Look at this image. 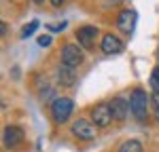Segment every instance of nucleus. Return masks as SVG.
Returning a JSON list of instances; mask_svg holds the SVG:
<instances>
[{
  "label": "nucleus",
  "instance_id": "2",
  "mask_svg": "<svg viewBox=\"0 0 159 152\" xmlns=\"http://www.w3.org/2000/svg\"><path fill=\"white\" fill-rule=\"evenodd\" d=\"M72 112H74V103L68 97H57V99H53V103H51V116H53V120L57 125L66 123Z\"/></svg>",
  "mask_w": 159,
  "mask_h": 152
},
{
  "label": "nucleus",
  "instance_id": "16",
  "mask_svg": "<svg viewBox=\"0 0 159 152\" xmlns=\"http://www.w3.org/2000/svg\"><path fill=\"white\" fill-rule=\"evenodd\" d=\"M49 44H51V36H49V34L38 36V47H49Z\"/></svg>",
  "mask_w": 159,
  "mask_h": 152
},
{
  "label": "nucleus",
  "instance_id": "1",
  "mask_svg": "<svg viewBox=\"0 0 159 152\" xmlns=\"http://www.w3.org/2000/svg\"><path fill=\"white\" fill-rule=\"evenodd\" d=\"M147 108H148V95L144 89L136 87L129 95V112L134 114L136 120H147Z\"/></svg>",
  "mask_w": 159,
  "mask_h": 152
},
{
  "label": "nucleus",
  "instance_id": "19",
  "mask_svg": "<svg viewBox=\"0 0 159 152\" xmlns=\"http://www.w3.org/2000/svg\"><path fill=\"white\" fill-rule=\"evenodd\" d=\"M34 2H36V4H40V2H43V0H34Z\"/></svg>",
  "mask_w": 159,
  "mask_h": 152
},
{
  "label": "nucleus",
  "instance_id": "12",
  "mask_svg": "<svg viewBox=\"0 0 159 152\" xmlns=\"http://www.w3.org/2000/svg\"><path fill=\"white\" fill-rule=\"evenodd\" d=\"M119 152H142V144L138 139H127V141L121 144Z\"/></svg>",
  "mask_w": 159,
  "mask_h": 152
},
{
  "label": "nucleus",
  "instance_id": "11",
  "mask_svg": "<svg viewBox=\"0 0 159 152\" xmlns=\"http://www.w3.org/2000/svg\"><path fill=\"white\" fill-rule=\"evenodd\" d=\"M127 108H129L127 99H123V97H119V95L110 99V110H112V118H115V120H125Z\"/></svg>",
  "mask_w": 159,
  "mask_h": 152
},
{
  "label": "nucleus",
  "instance_id": "13",
  "mask_svg": "<svg viewBox=\"0 0 159 152\" xmlns=\"http://www.w3.org/2000/svg\"><path fill=\"white\" fill-rule=\"evenodd\" d=\"M151 87H153V93H159V65L153 68L151 72Z\"/></svg>",
  "mask_w": 159,
  "mask_h": 152
},
{
  "label": "nucleus",
  "instance_id": "5",
  "mask_svg": "<svg viewBox=\"0 0 159 152\" xmlns=\"http://www.w3.org/2000/svg\"><path fill=\"white\" fill-rule=\"evenodd\" d=\"M72 135L76 139H83V141H89V139L96 137V129H93V123H89L87 118H76L72 123Z\"/></svg>",
  "mask_w": 159,
  "mask_h": 152
},
{
  "label": "nucleus",
  "instance_id": "14",
  "mask_svg": "<svg viewBox=\"0 0 159 152\" xmlns=\"http://www.w3.org/2000/svg\"><path fill=\"white\" fill-rule=\"evenodd\" d=\"M36 27H38V21H30V23H28V25L24 27V30H21V38H28V36H32Z\"/></svg>",
  "mask_w": 159,
  "mask_h": 152
},
{
  "label": "nucleus",
  "instance_id": "3",
  "mask_svg": "<svg viewBox=\"0 0 159 152\" xmlns=\"http://www.w3.org/2000/svg\"><path fill=\"white\" fill-rule=\"evenodd\" d=\"M83 61H85V55H83L81 47H76L72 42L64 44V49H61V63H66L70 68H76V65H81Z\"/></svg>",
  "mask_w": 159,
  "mask_h": 152
},
{
  "label": "nucleus",
  "instance_id": "9",
  "mask_svg": "<svg viewBox=\"0 0 159 152\" xmlns=\"http://www.w3.org/2000/svg\"><path fill=\"white\" fill-rule=\"evenodd\" d=\"M96 36H98V27H93V25H85V27H81V30L76 32V40H79V44L85 47V49H93V44H96Z\"/></svg>",
  "mask_w": 159,
  "mask_h": 152
},
{
  "label": "nucleus",
  "instance_id": "18",
  "mask_svg": "<svg viewBox=\"0 0 159 152\" xmlns=\"http://www.w3.org/2000/svg\"><path fill=\"white\" fill-rule=\"evenodd\" d=\"M51 4H53V6H61V4H64V0H51Z\"/></svg>",
  "mask_w": 159,
  "mask_h": 152
},
{
  "label": "nucleus",
  "instance_id": "7",
  "mask_svg": "<svg viewBox=\"0 0 159 152\" xmlns=\"http://www.w3.org/2000/svg\"><path fill=\"white\" fill-rule=\"evenodd\" d=\"M136 21H138V13L134 9H125V11L119 13V17H117V27L125 32V34H132L136 27Z\"/></svg>",
  "mask_w": 159,
  "mask_h": 152
},
{
  "label": "nucleus",
  "instance_id": "17",
  "mask_svg": "<svg viewBox=\"0 0 159 152\" xmlns=\"http://www.w3.org/2000/svg\"><path fill=\"white\" fill-rule=\"evenodd\" d=\"M0 34H2V36L7 34V23H0Z\"/></svg>",
  "mask_w": 159,
  "mask_h": 152
},
{
  "label": "nucleus",
  "instance_id": "6",
  "mask_svg": "<svg viewBox=\"0 0 159 152\" xmlns=\"http://www.w3.org/2000/svg\"><path fill=\"white\" fill-rule=\"evenodd\" d=\"M2 141L7 148H19V144L24 141V129L17 125H7L2 131Z\"/></svg>",
  "mask_w": 159,
  "mask_h": 152
},
{
  "label": "nucleus",
  "instance_id": "8",
  "mask_svg": "<svg viewBox=\"0 0 159 152\" xmlns=\"http://www.w3.org/2000/svg\"><path fill=\"white\" fill-rule=\"evenodd\" d=\"M55 82L60 87H72L76 82V70L70 68V65H66V63L57 65L55 68Z\"/></svg>",
  "mask_w": 159,
  "mask_h": 152
},
{
  "label": "nucleus",
  "instance_id": "15",
  "mask_svg": "<svg viewBox=\"0 0 159 152\" xmlns=\"http://www.w3.org/2000/svg\"><path fill=\"white\" fill-rule=\"evenodd\" d=\"M151 103H153V110H155V116L159 118V93H153V95H151Z\"/></svg>",
  "mask_w": 159,
  "mask_h": 152
},
{
  "label": "nucleus",
  "instance_id": "10",
  "mask_svg": "<svg viewBox=\"0 0 159 152\" xmlns=\"http://www.w3.org/2000/svg\"><path fill=\"white\" fill-rule=\"evenodd\" d=\"M100 49H102V53H106V55H117V53L123 51V42L115 34H104Z\"/></svg>",
  "mask_w": 159,
  "mask_h": 152
},
{
  "label": "nucleus",
  "instance_id": "4",
  "mask_svg": "<svg viewBox=\"0 0 159 152\" xmlns=\"http://www.w3.org/2000/svg\"><path fill=\"white\" fill-rule=\"evenodd\" d=\"M91 120H93V125L96 127H108L110 120H115L112 118V110H110V103H96L93 108H91Z\"/></svg>",
  "mask_w": 159,
  "mask_h": 152
},
{
  "label": "nucleus",
  "instance_id": "20",
  "mask_svg": "<svg viewBox=\"0 0 159 152\" xmlns=\"http://www.w3.org/2000/svg\"><path fill=\"white\" fill-rule=\"evenodd\" d=\"M157 57H159V49H157Z\"/></svg>",
  "mask_w": 159,
  "mask_h": 152
}]
</instances>
